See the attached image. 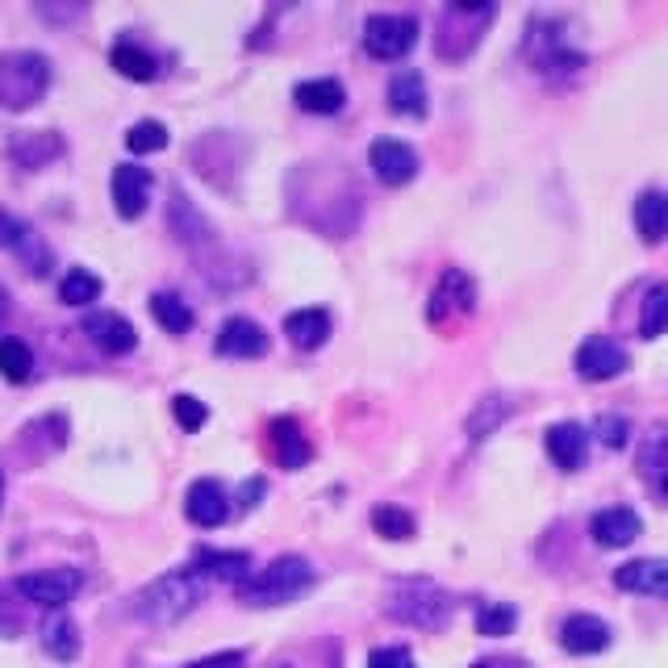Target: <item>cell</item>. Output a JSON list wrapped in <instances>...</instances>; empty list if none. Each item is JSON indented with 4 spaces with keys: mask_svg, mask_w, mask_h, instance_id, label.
<instances>
[{
    "mask_svg": "<svg viewBox=\"0 0 668 668\" xmlns=\"http://www.w3.org/2000/svg\"><path fill=\"white\" fill-rule=\"evenodd\" d=\"M205 577H200L197 564H184V568H171L164 577H155L150 584H143L138 593H134V615L150 622V627H171V622H180L184 615H193L197 610V601L205 598Z\"/></svg>",
    "mask_w": 668,
    "mask_h": 668,
    "instance_id": "obj_1",
    "label": "cell"
},
{
    "mask_svg": "<svg viewBox=\"0 0 668 668\" xmlns=\"http://www.w3.org/2000/svg\"><path fill=\"white\" fill-rule=\"evenodd\" d=\"M317 572L314 564L305 560V556H276L267 568L259 572H250L247 581L238 584V598L247 601V606H288V601H297L305 589H314Z\"/></svg>",
    "mask_w": 668,
    "mask_h": 668,
    "instance_id": "obj_2",
    "label": "cell"
},
{
    "mask_svg": "<svg viewBox=\"0 0 668 668\" xmlns=\"http://www.w3.org/2000/svg\"><path fill=\"white\" fill-rule=\"evenodd\" d=\"M50 59L42 50H4L0 55V105L4 109H33L38 100L47 97L50 88Z\"/></svg>",
    "mask_w": 668,
    "mask_h": 668,
    "instance_id": "obj_3",
    "label": "cell"
},
{
    "mask_svg": "<svg viewBox=\"0 0 668 668\" xmlns=\"http://www.w3.org/2000/svg\"><path fill=\"white\" fill-rule=\"evenodd\" d=\"M384 610L414 631H439V627H448L455 601L434 581H397L384 598Z\"/></svg>",
    "mask_w": 668,
    "mask_h": 668,
    "instance_id": "obj_4",
    "label": "cell"
},
{
    "mask_svg": "<svg viewBox=\"0 0 668 668\" xmlns=\"http://www.w3.org/2000/svg\"><path fill=\"white\" fill-rule=\"evenodd\" d=\"M498 17V4H448L439 13V30H434V50L448 63H464L472 50L481 47L484 26Z\"/></svg>",
    "mask_w": 668,
    "mask_h": 668,
    "instance_id": "obj_5",
    "label": "cell"
},
{
    "mask_svg": "<svg viewBox=\"0 0 668 668\" xmlns=\"http://www.w3.org/2000/svg\"><path fill=\"white\" fill-rule=\"evenodd\" d=\"M418 47V21L410 13H372L364 21V50L381 63H397Z\"/></svg>",
    "mask_w": 668,
    "mask_h": 668,
    "instance_id": "obj_6",
    "label": "cell"
},
{
    "mask_svg": "<svg viewBox=\"0 0 668 668\" xmlns=\"http://www.w3.org/2000/svg\"><path fill=\"white\" fill-rule=\"evenodd\" d=\"M13 589L26 601L42 606V610H63L67 601L84 589V572L80 568H38V572L17 577Z\"/></svg>",
    "mask_w": 668,
    "mask_h": 668,
    "instance_id": "obj_7",
    "label": "cell"
},
{
    "mask_svg": "<svg viewBox=\"0 0 668 668\" xmlns=\"http://www.w3.org/2000/svg\"><path fill=\"white\" fill-rule=\"evenodd\" d=\"M477 310V284L468 276L464 267H448L439 284H434L431 301H426V317H431V326H443L451 317H464Z\"/></svg>",
    "mask_w": 668,
    "mask_h": 668,
    "instance_id": "obj_8",
    "label": "cell"
},
{
    "mask_svg": "<svg viewBox=\"0 0 668 668\" xmlns=\"http://www.w3.org/2000/svg\"><path fill=\"white\" fill-rule=\"evenodd\" d=\"M0 247L13 250L30 276H47V272H50V247L42 243V238H38V234H33L30 222L4 214V209H0Z\"/></svg>",
    "mask_w": 668,
    "mask_h": 668,
    "instance_id": "obj_9",
    "label": "cell"
},
{
    "mask_svg": "<svg viewBox=\"0 0 668 668\" xmlns=\"http://www.w3.org/2000/svg\"><path fill=\"white\" fill-rule=\"evenodd\" d=\"M80 331L88 334V343L100 347L105 355H130L138 347V331H134L130 317L114 314V310H92L84 314Z\"/></svg>",
    "mask_w": 668,
    "mask_h": 668,
    "instance_id": "obj_10",
    "label": "cell"
},
{
    "mask_svg": "<svg viewBox=\"0 0 668 668\" xmlns=\"http://www.w3.org/2000/svg\"><path fill=\"white\" fill-rule=\"evenodd\" d=\"M367 167L376 171V180L389 184V188H401V184H410L418 176V150L397 143V138H376L372 147H367Z\"/></svg>",
    "mask_w": 668,
    "mask_h": 668,
    "instance_id": "obj_11",
    "label": "cell"
},
{
    "mask_svg": "<svg viewBox=\"0 0 668 668\" xmlns=\"http://www.w3.org/2000/svg\"><path fill=\"white\" fill-rule=\"evenodd\" d=\"M627 364H631V355L618 347L615 338H606V334H589L581 347H577V372L593 384L622 376Z\"/></svg>",
    "mask_w": 668,
    "mask_h": 668,
    "instance_id": "obj_12",
    "label": "cell"
},
{
    "mask_svg": "<svg viewBox=\"0 0 668 668\" xmlns=\"http://www.w3.org/2000/svg\"><path fill=\"white\" fill-rule=\"evenodd\" d=\"M109 188H114V209H117V217H126V222H134V217L147 214L150 188H155V176H150L147 167H138V164H117V167H114V180H109Z\"/></svg>",
    "mask_w": 668,
    "mask_h": 668,
    "instance_id": "obj_13",
    "label": "cell"
},
{
    "mask_svg": "<svg viewBox=\"0 0 668 668\" xmlns=\"http://www.w3.org/2000/svg\"><path fill=\"white\" fill-rule=\"evenodd\" d=\"M184 514L193 527L200 531H214L222 527L226 518H230V498H226V489L214 481V477H200V481L188 484V493H184Z\"/></svg>",
    "mask_w": 668,
    "mask_h": 668,
    "instance_id": "obj_14",
    "label": "cell"
},
{
    "mask_svg": "<svg viewBox=\"0 0 668 668\" xmlns=\"http://www.w3.org/2000/svg\"><path fill=\"white\" fill-rule=\"evenodd\" d=\"M214 351L226 360H259L267 351V331L250 317H226L214 338Z\"/></svg>",
    "mask_w": 668,
    "mask_h": 668,
    "instance_id": "obj_15",
    "label": "cell"
},
{
    "mask_svg": "<svg viewBox=\"0 0 668 668\" xmlns=\"http://www.w3.org/2000/svg\"><path fill=\"white\" fill-rule=\"evenodd\" d=\"M589 534H593L598 548H631L635 539L644 534V518L635 514L631 505H606V510L593 514Z\"/></svg>",
    "mask_w": 668,
    "mask_h": 668,
    "instance_id": "obj_16",
    "label": "cell"
},
{
    "mask_svg": "<svg viewBox=\"0 0 668 668\" xmlns=\"http://www.w3.org/2000/svg\"><path fill=\"white\" fill-rule=\"evenodd\" d=\"M63 138L55 130H21L9 138V159H13L21 171H42L50 167L59 155H63Z\"/></svg>",
    "mask_w": 668,
    "mask_h": 668,
    "instance_id": "obj_17",
    "label": "cell"
},
{
    "mask_svg": "<svg viewBox=\"0 0 668 668\" xmlns=\"http://www.w3.org/2000/svg\"><path fill=\"white\" fill-rule=\"evenodd\" d=\"M38 639H42V651H47L50 660H59V665H71L84 648L80 627H76V618L67 615V610H50L42 618V627H38Z\"/></svg>",
    "mask_w": 668,
    "mask_h": 668,
    "instance_id": "obj_18",
    "label": "cell"
},
{
    "mask_svg": "<svg viewBox=\"0 0 668 668\" xmlns=\"http://www.w3.org/2000/svg\"><path fill=\"white\" fill-rule=\"evenodd\" d=\"M267 439H272V455H276V464L288 468V472L305 468L310 464V455H314V448H310V439H305L297 418H276V422L267 426Z\"/></svg>",
    "mask_w": 668,
    "mask_h": 668,
    "instance_id": "obj_19",
    "label": "cell"
},
{
    "mask_svg": "<svg viewBox=\"0 0 668 668\" xmlns=\"http://www.w3.org/2000/svg\"><path fill=\"white\" fill-rule=\"evenodd\" d=\"M543 443H548V455L556 460V468H564V472H577L584 464V455H589V431L581 422H556V426H548Z\"/></svg>",
    "mask_w": 668,
    "mask_h": 668,
    "instance_id": "obj_20",
    "label": "cell"
},
{
    "mask_svg": "<svg viewBox=\"0 0 668 668\" xmlns=\"http://www.w3.org/2000/svg\"><path fill=\"white\" fill-rule=\"evenodd\" d=\"M560 644L572 656H598L610 648V627L598 615H568L560 627Z\"/></svg>",
    "mask_w": 668,
    "mask_h": 668,
    "instance_id": "obj_21",
    "label": "cell"
},
{
    "mask_svg": "<svg viewBox=\"0 0 668 668\" xmlns=\"http://www.w3.org/2000/svg\"><path fill=\"white\" fill-rule=\"evenodd\" d=\"M389 109L397 117H426L431 114V92H426V80L422 71H397L389 80Z\"/></svg>",
    "mask_w": 668,
    "mask_h": 668,
    "instance_id": "obj_22",
    "label": "cell"
},
{
    "mask_svg": "<svg viewBox=\"0 0 668 668\" xmlns=\"http://www.w3.org/2000/svg\"><path fill=\"white\" fill-rule=\"evenodd\" d=\"M167 222H171V234L180 238L184 247H205V243H214V226L200 217V209L193 200L184 197L180 188L171 193V209H167Z\"/></svg>",
    "mask_w": 668,
    "mask_h": 668,
    "instance_id": "obj_23",
    "label": "cell"
},
{
    "mask_svg": "<svg viewBox=\"0 0 668 668\" xmlns=\"http://www.w3.org/2000/svg\"><path fill=\"white\" fill-rule=\"evenodd\" d=\"M615 584L627 593H651L668 598V560H631L615 572Z\"/></svg>",
    "mask_w": 668,
    "mask_h": 668,
    "instance_id": "obj_24",
    "label": "cell"
},
{
    "mask_svg": "<svg viewBox=\"0 0 668 668\" xmlns=\"http://www.w3.org/2000/svg\"><path fill=\"white\" fill-rule=\"evenodd\" d=\"M635 230L644 243H665L668 238V193L648 188L635 197Z\"/></svg>",
    "mask_w": 668,
    "mask_h": 668,
    "instance_id": "obj_25",
    "label": "cell"
},
{
    "mask_svg": "<svg viewBox=\"0 0 668 668\" xmlns=\"http://www.w3.org/2000/svg\"><path fill=\"white\" fill-rule=\"evenodd\" d=\"M293 100H297V109H305V114L331 117L347 105V88L338 80H331V76H322V80L297 84V88H293Z\"/></svg>",
    "mask_w": 668,
    "mask_h": 668,
    "instance_id": "obj_26",
    "label": "cell"
},
{
    "mask_svg": "<svg viewBox=\"0 0 668 668\" xmlns=\"http://www.w3.org/2000/svg\"><path fill=\"white\" fill-rule=\"evenodd\" d=\"M284 334H288L293 347L317 351L331 338V314L326 310H293V314L284 317Z\"/></svg>",
    "mask_w": 668,
    "mask_h": 668,
    "instance_id": "obj_27",
    "label": "cell"
},
{
    "mask_svg": "<svg viewBox=\"0 0 668 668\" xmlns=\"http://www.w3.org/2000/svg\"><path fill=\"white\" fill-rule=\"evenodd\" d=\"M109 63H114V71L126 76V80H138V84L159 80V59H155L147 47H138L134 38H121V42L109 50Z\"/></svg>",
    "mask_w": 668,
    "mask_h": 668,
    "instance_id": "obj_28",
    "label": "cell"
},
{
    "mask_svg": "<svg viewBox=\"0 0 668 668\" xmlns=\"http://www.w3.org/2000/svg\"><path fill=\"white\" fill-rule=\"evenodd\" d=\"M193 564L200 568V577H205V581L243 584L250 577V556H247V551H200Z\"/></svg>",
    "mask_w": 668,
    "mask_h": 668,
    "instance_id": "obj_29",
    "label": "cell"
},
{
    "mask_svg": "<svg viewBox=\"0 0 668 668\" xmlns=\"http://www.w3.org/2000/svg\"><path fill=\"white\" fill-rule=\"evenodd\" d=\"M639 477H648L660 489V498H668V426H660V431H651L644 439V448H639Z\"/></svg>",
    "mask_w": 668,
    "mask_h": 668,
    "instance_id": "obj_30",
    "label": "cell"
},
{
    "mask_svg": "<svg viewBox=\"0 0 668 668\" xmlns=\"http://www.w3.org/2000/svg\"><path fill=\"white\" fill-rule=\"evenodd\" d=\"M150 317L164 326L167 334H188L193 331V310H188V301L176 297V293H155L150 297Z\"/></svg>",
    "mask_w": 668,
    "mask_h": 668,
    "instance_id": "obj_31",
    "label": "cell"
},
{
    "mask_svg": "<svg viewBox=\"0 0 668 668\" xmlns=\"http://www.w3.org/2000/svg\"><path fill=\"white\" fill-rule=\"evenodd\" d=\"M0 376L9 384H26L33 376V351L21 338H0Z\"/></svg>",
    "mask_w": 668,
    "mask_h": 668,
    "instance_id": "obj_32",
    "label": "cell"
},
{
    "mask_svg": "<svg viewBox=\"0 0 668 668\" xmlns=\"http://www.w3.org/2000/svg\"><path fill=\"white\" fill-rule=\"evenodd\" d=\"M639 334L644 338H660L668 334V284H651L648 297H644V310H639Z\"/></svg>",
    "mask_w": 668,
    "mask_h": 668,
    "instance_id": "obj_33",
    "label": "cell"
},
{
    "mask_svg": "<svg viewBox=\"0 0 668 668\" xmlns=\"http://www.w3.org/2000/svg\"><path fill=\"white\" fill-rule=\"evenodd\" d=\"M372 531L381 534V539L405 543V539H414L418 522H414V514L401 510V505H376V510H372Z\"/></svg>",
    "mask_w": 668,
    "mask_h": 668,
    "instance_id": "obj_34",
    "label": "cell"
},
{
    "mask_svg": "<svg viewBox=\"0 0 668 668\" xmlns=\"http://www.w3.org/2000/svg\"><path fill=\"white\" fill-rule=\"evenodd\" d=\"M100 276L97 272H88V267H71L63 276V284H59V297H63V305H92V301L100 297Z\"/></svg>",
    "mask_w": 668,
    "mask_h": 668,
    "instance_id": "obj_35",
    "label": "cell"
},
{
    "mask_svg": "<svg viewBox=\"0 0 668 668\" xmlns=\"http://www.w3.org/2000/svg\"><path fill=\"white\" fill-rule=\"evenodd\" d=\"M505 414H510V401L505 397H484L477 410H472V418H468V439L472 443H481L484 434H493L505 422Z\"/></svg>",
    "mask_w": 668,
    "mask_h": 668,
    "instance_id": "obj_36",
    "label": "cell"
},
{
    "mask_svg": "<svg viewBox=\"0 0 668 668\" xmlns=\"http://www.w3.org/2000/svg\"><path fill=\"white\" fill-rule=\"evenodd\" d=\"M518 627V610L510 601H484L481 610H477V631L489 635V639H501V635H510Z\"/></svg>",
    "mask_w": 668,
    "mask_h": 668,
    "instance_id": "obj_37",
    "label": "cell"
},
{
    "mask_svg": "<svg viewBox=\"0 0 668 668\" xmlns=\"http://www.w3.org/2000/svg\"><path fill=\"white\" fill-rule=\"evenodd\" d=\"M126 147L134 155H150V150H164L167 147V126L164 121H134L130 130H126Z\"/></svg>",
    "mask_w": 668,
    "mask_h": 668,
    "instance_id": "obj_38",
    "label": "cell"
},
{
    "mask_svg": "<svg viewBox=\"0 0 668 668\" xmlns=\"http://www.w3.org/2000/svg\"><path fill=\"white\" fill-rule=\"evenodd\" d=\"M171 414H176V422H180V431H200L205 422H209V410H205V401L193 397V393H176L171 397Z\"/></svg>",
    "mask_w": 668,
    "mask_h": 668,
    "instance_id": "obj_39",
    "label": "cell"
},
{
    "mask_svg": "<svg viewBox=\"0 0 668 668\" xmlns=\"http://www.w3.org/2000/svg\"><path fill=\"white\" fill-rule=\"evenodd\" d=\"M593 434H598L610 451H622L627 443H631V422H627L622 414H601L598 422H593Z\"/></svg>",
    "mask_w": 668,
    "mask_h": 668,
    "instance_id": "obj_40",
    "label": "cell"
},
{
    "mask_svg": "<svg viewBox=\"0 0 668 668\" xmlns=\"http://www.w3.org/2000/svg\"><path fill=\"white\" fill-rule=\"evenodd\" d=\"M367 668H418L410 648H376L367 656Z\"/></svg>",
    "mask_w": 668,
    "mask_h": 668,
    "instance_id": "obj_41",
    "label": "cell"
},
{
    "mask_svg": "<svg viewBox=\"0 0 668 668\" xmlns=\"http://www.w3.org/2000/svg\"><path fill=\"white\" fill-rule=\"evenodd\" d=\"M180 668H247V656L243 651H217V656H205L197 665H180Z\"/></svg>",
    "mask_w": 668,
    "mask_h": 668,
    "instance_id": "obj_42",
    "label": "cell"
},
{
    "mask_svg": "<svg viewBox=\"0 0 668 668\" xmlns=\"http://www.w3.org/2000/svg\"><path fill=\"white\" fill-rule=\"evenodd\" d=\"M255 498H264V481H247L243 484V505H255Z\"/></svg>",
    "mask_w": 668,
    "mask_h": 668,
    "instance_id": "obj_43",
    "label": "cell"
},
{
    "mask_svg": "<svg viewBox=\"0 0 668 668\" xmlns=\"http://www.w3.org/2000/svg\"><path fill=\"white\" fill-rule=\"evenodd\" d=\"M4 317H9V288L0 284V322H4Z\"/></svg>",
    "mask_w": 668,
    "mask_h": 668,
    "instance_id": "obj_44",
    "label": "cell"
},
{
    "mask_svg": "<svg viewBox=\"0 0 668 668\" xmlns=\"http://www.w3.org/2000/svg\"><path fill=\"white\" fill-rule=\"evenodd\" d=\"M0 501H4V472H0Z\"/></svg>",
    "mask_w": 668,
    "mask_h": 668,
    "instance_id": "obj_45",
    "label": "cell"
},
{
    "mask_svg": "<svg viewBox=\"0 0 668 668\" xmlns=\"http://www.w3.org/2000/svg\"><path fill=\"white\" fill-rule=\"evenodd\" d=\"M472 668H489V665H472Z\"/></svg>",
    "mask_w": 668,
    "mask_h": 668,
    "instance_id": "obj_46",
    "label": "cell"
}]
</instances>
